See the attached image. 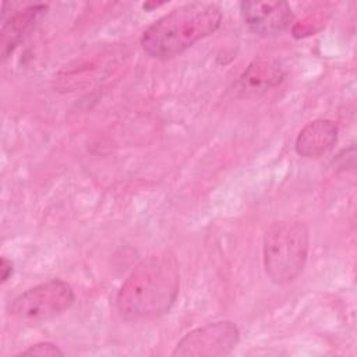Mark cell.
<instances>
[{
	"label": "cell",
	"instance_id": "1",
	"mask_svg": "<svg viewBox=\"0 0 357 357\" xmlns=\"http://www.w3.org/2000/svg\"><path fill=\"white\" fill-rule=\"evenodd\" d=\"M180 287L176 259L167 254L142 259L121 284L116 307L130 321L152 319L166 314L174 304Z\"/></svg>",
	"mask_w": 357,
	"mask_h": 357
},
{
	"label": "cell",
	"instance_id": "2",
	"mask_svg": "<svg viewBox=\"0 0 357 357\" xmlns=\"http://www.w3.org/2000/svg\"><path fill=\"white\" fill-rule=\"evenodd\" d=\"M220 22L222 11L218 4L206 1L185 3L152 22L144 31L141 45L155 59H172L213 33Z\"/></svg>",
	"mask_w": 357,
	"mask_h": 357
},
{
	"label": "cell",
	"instance_id": "3",
	"mask_svg": "<svg viewBox=\"0 0 357 357\" xmlns=\"http://www.w3.org/2000/svg\"><path fill=\"white\" fill-rule=\"evenodd\" d=\"M310 250V233L298 219H280L264 234V268L278 286L294 282L303 272Z\"/></svg>",
	"mask_w": 357,
	"mask_h": 357
},
{
	"label": "cell",
	"instance_id": "4",
	"mask_svg": "<svg viewBox=\"0 0 357 357\" xmlns=\"http://www.w3.org/2000/svg\"><path fill=\"white\" fill-rule=\"evenodd\" d=\"M74 300V290L67 282L50 279L18 294L8 304V312L20 321L43 322L68 310Z\"/></svg>",
	"mask_w": 357,
	"mask_h": 357
},
{
	"label": "cell",
	"instance_id": "5",
	"mask_svg": "<svg viewBox=\"0 0 357 357\" xmlns=\"http://www.w3.org/2000/svg\"><path fill=\"white\" fill-rule=\"evenodd\" d=\"M240 340V331L230 321H218L195 328L176 344L174 357H225Z\"/></svg>",
	"mask_w": 357,
	"mask_h": 357
},
{
	"label": "cell",
	"instance_id": "6",
	"mask_svg": "<svg viewBox=\"0 0 357 357\" xmlns=\"http://www.w3.org/2000/svg\"><path fill=\"white\" fill-rule=\"evenodd\" d=\"M240 10L247 26L261 36L280 33L293 21V11L286 1H243Z\"/></svg>",
	"mask_w": 357,
	"mask_h": 357
},
{
	"label": "cell",
	"instance_id": "7",
	"mask_svg": "<svg viewBox=\"0 0 357 357\" xmlns=\"http://www.w3.org/2000/svg\"><path fill=\"white\" fill-rule=\"evenodd\" d=\"M336 139V123L328 119H315L300 130L294 148L303 158H319L335 145Z\"/></svg>",
	"mask_w": 357,
	"mask_h": 357
},
{
	"label": "cell",
	"instance_id": "8",
	"mask_svg": "<svg viewBox=\"0 0 357 357\" xmlns=\"http://www.w3.org/2000/svg\"><path fill=\"white\" fill-rule=\"evenodd\" d=\"M45 4H31L22 10L13 11L8 18H3L1 25V54L6 59L21 42L24 35L33 26L36 20L46 11Z\"/></svg>",
	"mask_w": 357,
	"mask_h": 357
},
{
	"label": "cell",
	"instance_id": "9",
	"mask_svg": "<svg viewBox=\"0 0 357 357\" xmlns=\"http://www.w3.org/2000/svg\"><path fill=\"white\" fill-rule=\"evenodd\" d=\"M283 78L279 64L272 60L259 59L248 66L238 81V91L243 96H257L272 86H276Z\"/></svg>",
	"mask_w": 357,
	"mask_h": 357
},
{
	"label": "cell",
	"instance_id": "10",
	"mask_svg": "<svg viewBox=\"0 0 357 357\" xmlns=\"http://www.w3.org/2000/svg\"><path fill=\"white\" fill-rule=\"evenodd\" d=\"M64 353L54 344L50 342H39L35 343L32 346H29L26 350L21 351L18 356H39V357H45V356H63Z\"/></svg>",
	"mask_w": 357,
	"mask_h": 357
},
{
	"label": "cell",
	"instance_id": "11",
	"mask_svg": "<svg viewBox=\"0 0 357 357\" xmlns=\"http://www.w3.org/2000/svg\"><path fill=\"white\" fill-rule=\"evenodd\" d=\"M0 271H1V282L8 280V278L13 275V262L8 261L6 257H3L0 262Z\"/></svg>",
	"mask_w": 357,
	"mask_h": 357
}]
</instances>
